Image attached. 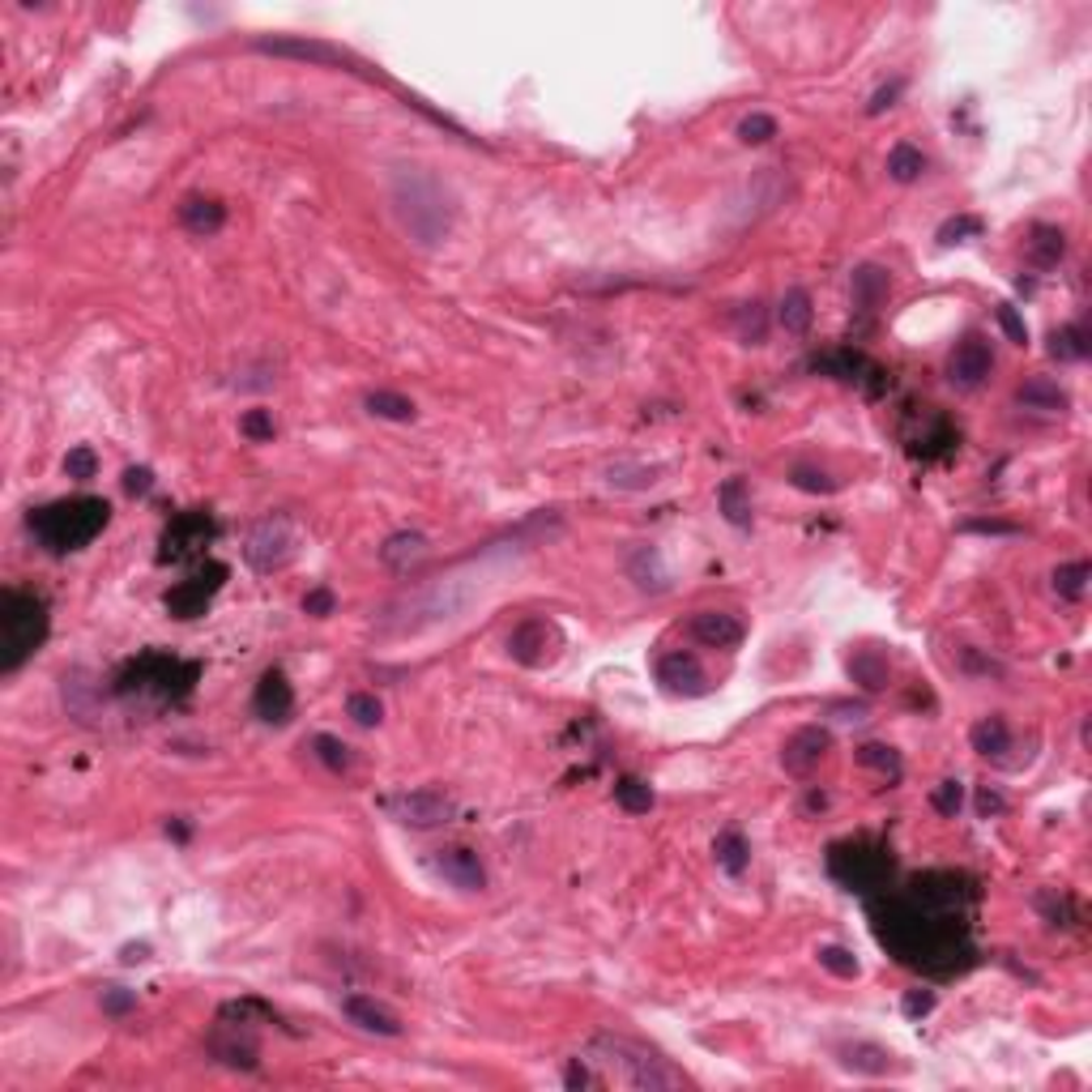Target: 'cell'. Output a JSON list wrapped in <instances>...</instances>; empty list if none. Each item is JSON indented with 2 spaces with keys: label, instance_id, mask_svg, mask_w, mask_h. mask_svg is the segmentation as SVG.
Returning a JSON list of instances; mask_svg holds the SVG:
<instances>
[{
  "label": "cell",
  "instance_id": "obj_1",
  "mask_svg": "<svg viewBox=\"0 0 1092 1092\" xmlns=\"http://www.w3.org/2000/svg\"><path fill=\"white\" fill-rule=\"evenodd\" d=\"M875 934L897 952V961L913 969H930V973H952L956 956H965V943L956 939V918L930 913L918 901H883L871 909Z\"/></svg>",
  "mask_w": 1092,
  "mask_h": 1092
},
{
  "label": "cell",
  "instance_id": "obj_2",
  "mask_svg": "<svg viewBox=\"0 0 1092 1092\" xmlns=\"http://www.w3.org/2000/svg\"><path fill=\"white\" fill-rule=\"evenodd\" d=\"M389 200H393V214L401 222V231H406L418 248H436V243L449 239V231H453V196L432 171H418V167L393 171Z\"/></svg>",
  "mask_w": 1092,
  "mask_h": 1092
},
{
  "label": "cell",
  "instance_id": "obj_3",
  "mask_svg": "<svg viewBox=\"0 0 1092 1092\" xmlns=\"http://www.w3.org/2000/svg\"><path fill=\"white\" fill-rule=\"evenodd\" d=\"M107 512L111 508L103 500L77 496V500H60V504H48V508L31 512V529L48 551L64 555V551L91 547L99 538V529L107 525Z\"/></svg>",
  "mask_w": 1092,
  "mask_h": 1092
},
{
  "label": "cell",
  "instance_id": "obj_4",
  "mask_svg": "<svg viewBox=\"0 0 1092 1092\" xmlns=\"http://www.w3.org/2000/svg\"><path fill=\"white\" fill-rule=\"evenodd\" d=\"M585 1058H589V1062H601V1067H611L615 1080H619V1084H628V1088H649V1092H657V1088H679V1084H687L683 1072L666 1067L653 1050H644V1045H636V1041H628V1037H597V1041L589 1045V1054H585Z\"/></svg>",
  "mask_w": 1092,
  "mask_h": 1092
},
{
  "label": "cell",
  "instance_id": "obj_5",
  "mask_svg": "<svg viewBox=\"0 0 1092 1092\" xmlns=\"http://www.w3.org/2000/svg\"><path fill=\"white\" fill-rule=\"evenodd\" d=\"M48 640V607L35 593H0V671H17Z\"/></svg>",
  "mask_w": 1092,
  "mask_h": 1092
},
{
  "label": "cell",
  "instance_id": "obj_6",
  "mask_svg": "<svg viewBox=\"0 0 1092 1092\" xmlns=\"http://www.w3.org/2000/svg\"><path fill=\"white\" fill-rule=\"evenodd\" d=\"M828 871L850 887V893H871V887H879L887 879V871H893V858H887L879 845L845 841V845H832Z\"/></svg>",
  "mask_w": 1092,
  "mask_h": 1092
},
{
  "label": "cell",
  "instance_id": "obj_7",
  "mask_svg": "<svg viewBox=\"0 0 1092 1092\" xmlns=\"http://www.w3.org/2000/svg\"><path fill=\"white\" fill-rule=\"evenodd\" d=\"M196 679V666L192 662H175V657H159V653H146L141 662H132L128 671L120 675V692L132 696V692H159V696H184Z\"/></svg>",
  "mask_w": 1092,
  "mask_h": 1092
},
{
  "label": "cell",
  "instance_id": "obj_8",
  "mask_svg": "<svg viewBox=\"0 0 1092 1092\" xmlns=\"http://www.w3.org/2000/svg\"><path fill=\"white\" fill-rule=\"evenodd\" d=\"M295 551H299V538H295L291 521H282V517H261L248 529V538H243V560H248V568L265 572V576L282 572L286 564L295 560Z\"/></svg>",
  "mask_w": 1092,
  "mask_h": 1092
},
{
  "label": "cell",
  "instance_id": "obj_9",
  "mask_svg": "<svg viewBox=\"0 0 1092 1092\" xmlns=\"http://www.w3.org/2000/svg\"><path fill=\"white\" fill-rule=\"evenodd\" d=\"M560 649H564V636H560V628H555L551 619H542V615L521 619L517 628H512V636H508V653H512V662L529 666V671H538V666H551L555 657H560Z\"/></svg>",
  "mask_w": 1092,
  "mask_h": 1092
},
{
  "label": "cell",
  "instance_id": "obj_10",
  "mask_svg": "<svg viewBox=\"0 0 1092 1092\" xmlns=\"http://www.w3.org/2000/svg\"><path fill=\"white\" fill-rule=\"evenodd\" d=\"M389 815L401 819L406 828H440V823L453 819V802L440 790H410L389 798Z\"/></svg>",
  "mask_w": 1092,
  "mask_h": 1092
},
{
  "label": "cell",
  "instance_id": "obj_11",
  "mask_svg": "<svg viewBox=\"0 0 1092 1092\" xmlns=\"http://www.w3.org/2000/svg\"><path fill=\"white\" fill-rule=\"evenodd\" d=\"M222 581H227V568H222V564H210L206 572L188 576V581H180V585H175V589L167 593V611H171L175 619H196V615H206L210 597L218 593Z\"/></svg>",
  "mask_w": 1092,
  "mask_h": 1092
},
{
  "label": "cell",
  "instance_id": "obj_12",
  "mask_svg": "<svg viewBox=\"0 0 1092 1092\" xmlns=\"http://www.w3.org/2000/svg\"><path fill=\"white\" fill-rule=\"evenodd\" d=\"M214 521L206 517V512H180L167 533H163V560H188V555H196L200 547H206L214 538Z\"/></svg>",
  "mask_w": 1092,
  "mask_h": 1092
},
{
  "label": "cell",
  "instance_id": "obj_13",
  "mask_svg": "<svg viewBox=\"0 0 1092 1092\" xmlns=\"http://www.w3.org/2000/svg\"><path fill=\"white\" fill-rule=\"evenodd\" d=\"M815 367L819 371H828V376H837V381H850V385H862L866 393H883V371L875 367V363H866L858 350H828V354H819L815 359Z\"/></svg>",
  "mask_w": 1092,
  "mask_h": 1092
},
{
  "label": "cell",
  "instance_id": "obj_14",
  "mask_svg": "<svg viewBox=\"0 0 1092 1092\" xmlns=\"http://www.w3.org/2000/svg\"><path fill=\"white\" fill-rule=\"evenodd\" d=\"M832 739H828V730H819V726H802L798 734H790L786 747H782V764L786 772L794 777H807L811 768H819V760L828 755Z\"/></svg>",
  "mask_w": 1092,
  "mask_h": 1092
},
{
  "label": "cell",
  "instance_id": "obj_15",
  "mask_svg": "<svg viewBox=\"0 0 1092 1092\" xmlns=\"http://www.w3.org/2000/svg\"><path fill=\"white\" fill-rule=\"evenodd\" d=\"M210 1054L222 1058V1062H231V1067H243V1072H252L256 1067V1041L248 1037V1024H231L227 1016H222V1024L210 1033Z\"/></svg>",
  "mask_w": 1092,
  "mask_h": 1092
},
{
  "label": "cell",
  "instance_id": "obj_16",
  "mask_svg": "<svg viewBox=\"0 0 1092 1092\" xmlns=\"http://www.w3.org/2000/svg\"><path fill=\"white\" fill-rule=\"evenodd\" d=\"M994 367V354L982 338H965L961 346L952 350V359H947V376H952V385H961V389H973V385H982L986 376Z\"/></svg>",
  "mask_w": 1092,
  "mask_h": 1092
},
{
  "label": "cell",
  "instance_id": "obj_17",
  "mask_svg": "<svg viewBox=\"0 0 1092 1092\" xmlns=\"http://www.w3.org/2000/svg\"><path fill=\"white\" fill-rule=\"evenodd\" d=\"M436 871L449 879L453 887H461V893H482V887H486L482 862H478L474 850H465V845H449V850H440Z\"/></svg>",
  "mask_w": 1092,
  "mask_h": 1092
},
{
  "label": "cell",
  "instance_id": "obj_18",
  "mask_svg": "<svg viewBox=\"0 0 1092 1092\" xmlns=\"http://www.w3.org/2000/svg\"><path fill=\"white\" fill-rule=\"evenodd\" d=\"M252 708H256V717H261V722H270V726H282L286 717H291L295 692H291V683H286L282 671H265V675H261L256 696H252Z\"/></svg>",
  "mask_w": 1092,
  "mask_h": 1092
},
{
  "label": "cell",
  "instance_id": "obj_19",
  "mask_svg": "<svg viewBox=\"0 0 1092 1092\" xmlns=\"http://www.w3.org/2000/svg\"><path fill=\"white\" fill-rule=\"evenodd\" d=\"M657 683L666 687V692H675V696H700L704 687H708L700 662L692 653H683V649L679 653H666L657 662Z\"/></svg>",
  "mask_w": 1092,
  "mask_h": 1092
},
{
  "label": "cell",
  "instance_id": "obj_20",
  "mask_svg": "<svg viewBox=\"0 0 1092 1092\" xmlns=\"http://www.w3.org/2000/svg\"><path fill=\"white\" fill-rule=\"evenodd\" d=\"M261 52L270 56H291V60H307V64H350L346 52L329 48V43H317V39H299V35H286V39H256Z\"/></svg>",
  "mask_w": 1092,
  "mask_h": 1092
},
{
  "label": "cell",
  "instance_id": "obj_21",
  "mask_svg": "<svg viewBox=\"0 0 1092 1092\" xmlns=\"http://www.w3.org/2000/svg\"><path fill=\"white\" fill-rule=\"evenodd\" d=\"M692 636L700 644H708V649H730V644L743 640V623L726 611H704L692 619Z\"/></svg>",
  "mask_w": 1092,
  "mask_h": 1092
},
{
  "label": "cell",
  "instance_id": "obj_22",
  "mask_svg": "<svg viewBox=\"0 0 1092 1092\" xmlns=\"http://www.w3.org/2000/svg\"><path fill=\"white\" fill-rule=\"evenodd\" d=\"M346 1016L359 1024V1029H367V1033H381V1037H397L401 1033V1020L385 1008V1002H376L367 994H350L346 998Z\"/></svg>",
  "mask_w": 1092,
  "mask_h": 1092
},
{
  "label": "cell",
  "instance_id": "obj_23",
  "mask_svg": "<svg viewBox=\"0 0 1092 1092\" xmlns=\"http://www.w3.org/2000/svg\"><path fill=\"white\" fill-rule=\"evenodd\" d=\"M180 222L192 235H218L222 222H227V206L214 196H188L180 206Z\"/></svg>",
  "mask_w": 1092,
  "mask_h": 1092
},
{
  "label": "cell",
  "instance_id": "obj_24",
  "mask_svg": "<svg viewBox=\"0 0 1092 1092\" xmlns=\"http://www.w3.org/2000/svg\"><path fill=\"white\" fill-rule=\"evenodd\" d=\"M1016 401L1024 410H1045V414H1062L1067 406H1072V397H1067L1054 381H1045V376H1037V381H1024L1016 389Z\"/></svg>",
  "mask_w": 1092,
  "mask_h": 1092
},
{
  "label": "cell",
  "instance_id": "obj_25",
  "mask_svg": "<svg viewBox=\"0 0 1092 1092\" xmlns=\"http://www.w3.org/2000/svg\"><path fill=\"white\" fill-rule=\"evenodd\" d=\"M893 1050H883V1045H871V1041H854V1045H841V1062L850 1067V1072H862V1076H887L893 1072Z\"/></svg>",
  "mask_w": 1092,
  "mask_h": 1092
},
{
  "label": "cell",
  "instance_id": "obj_26",
  "mask_svg": "<svg viewBox=\"0 0 1092 1092\" xmlns=\"http://www.w3.org/2000/svg\"><path fill=\"white\" fill-rule=\"evenodd\" d=\"M850 291H854V307L871 317V311L887 299V274L879 270V265H858V270H854V282H850Z\"/></svg>",
  "mask_w": 1092,
  "mask_h": 1092
},
{
  "label": "cell",
  "instance_id": "obj_27",
  "mask_svg": "<svg viewBox=\"0 0 1092 1092\" xmlns=\"http://www.w3.org/2000/svg\"><path fill=\"white\" fill-rule=\"evenodd\" d=\"M628 576H632V581H636L644 593H662L666 585H671V576H666V564H662L657 547H640V551H632Z\"/></svg>",
  "mask_w": 1092,
  "mask_h": 1092
},
{
  "label": "cell",
  "instance_id": "obj_28",
  "mask_svg": "<svg viewBox=\"0 0 1092 1092\" xmlns=\"http://www.w3.org/2000/svg\"><path fill=\"white\" fill-rule=\"evenodd\" d=\"M422 555H427V538H422V533H393L381 547V560L397 572H410V564H418Z\"/></svg>",
  "mask_w": 1092,
  "mask_h": 1092
},
{
  "label": "cell",
  "instance_id": "obj_29",
  "mask_svg": "<svg viewBox=\"0 0 1092 1092\" xmlns=\"http://www.w3.org/2000/svg\"><path fill=\"white\" fill-rule=\"evenodd\" d=\"M1067 252V235L1058 227H1033V239H1029V261L1037 270H1054Z\"/></svg>",
  "mask_w": 1092,
  "mask_h": 1092
},
{
  "label": "cell",
  "instance_id": "obj_30",
  "mask_svg": "<svg viewBox=\"0 0 1092 1092\" xmlns=\"http://www.w3.org/2000/svg\"><path fill=\"white\" fill-rule=\"evenodd\" d=\"M850 679L862 687V692H879V687H887V657L871 653V649L854 653L850 657Z\"/></svg>",
  "mask_w": 1092,
  "mask_h": 1092
},
{
  "label": "cell",
  "instance_id": "obj_31",
  "mask_svg": "<svg viewBox=\"0 0 1092 1092\" xmlns=\"http://www.w3.org/2000/svg\"><path fill=\"white\" fill-rule=\"evenodd\" d=\"M969 739H973V751L994 755V760H998L1002 751H1012V730H1008V722H1002V717H982V722L973 726Z\"/></svg>",
  "mask_w": 1092,
  "mask_h": 1092
},
{
  "label": "cell",
  "instance_id": "obj_32",
  "mask_svg": "<svg viewBox=\"0 0 1092 1092\" xmlns=\"http://www.w3.org/2000/svg\"><path fill=\"white\" fill-rule=\"evenodd\" d=\"M712 854H717V866L730 871V875H743L747 862H751V850H747L743 832H734V828H726L717 841H712Z\"/></svg>",
  "mask_w": 1092,
  "mask_h": 1092
},
{
  "label": "cell",
  "instance_id": "obj_33",
  "mask_svg": "<svg viewBox=\"0 0 1092 1092\" xmlns=\"http://www.w3.org/2000/svg\"><path fill=\"white\" fill-rule=\"evenodd\" d=\"M777 321H782L786 333H807L811 321H815V307H811V295L807 291H786L782 307H777Z\"/></svg>",
  "mask_w": 1092,
  "mask_h": 1092
},
{
  "label": "cell",
  "instance_id": "obj_34",
  "mask_svg": "<svg viewBox=\"0 0 1092 1092\" xmlns=\"http://www.w3.org/2000/svg\"><path fill=\"white\" fill-rule=\"evenodd\" d=\"M922 171H926V154H922L918 146H909V141L893 146V154H887V175H893L897 184H909V180H918Z\"/></svg>",
  "mask_w": 1092,
  "mask_h": 1092
},
{
  "label": "cell",
  "instance_id": "obj_35",
  "mask_svg": "<svg viewBox=\"0 0 1092 1092\" xmlns=\"http://www.w3.org/2000/svg\"><path fill=\"white\" fill-rule=\"evenodd\" d=\"M367 410L376 418H389V422H410L414 418V401L401 397V393H389V389H376V393H367Z\"/></svg>",
  "mask_w": 1092,
  "mask_h": 1092
},
{
  "label": "cell",
  "instance_id": "obj_36",
  "mask_svg": "<svg viewBox=\"0 0 1092 1092\" xmlns=\"http://www.w3.org/2000/svg\"><path fill=\"white\" fill-rule=\"evenodd\" d=\"M717 500H722V512H726L730 525H751V500H747V482L743 478H730Z\"/></svg>",
  "mask_w": 1092,
  "mask_h": 1092
},
{
  "label": "cell",
  "instance_id": "obj_37",
  "mask_svg": "<svg viewBox=\"0 0 1092 1092\" xmlns=\"http://www.w3.org/2000/svg\"><path fill=\"white\" fill-rule=\"evenodd\" d=\"M607 482L611 486H628V492H644V486L657 482V470L653 465H632V461H615L607 470Z\"/></svg>",
  "mask_w": 1092,
  "mask_h": 1092
},
{
  "label": "cell",
  "instance_id": "obj_38",
  "mask_svg": "<svg viewBox=\"0 0 1092 1092\" xmlns=\"http://www.w3.org/2000/svg\"><path fill=\"white\" fill-rule=\"evenodd\" d=\"M1050 354H1054V359H1062V363L1084 359V354H1088V333H1084V325H1067V329H1058L1054 338H1050Z\"/></svg>",
  "mask_w": 1092,
  "mask_h": 1092
},
{
  "label": "cell",
  "instance_id": "obj_39",
  "mask_svg": "<svg viewBox=\"0 0 1092 1092\" xmlns=\"http://www.w3.org/2000/svg\"><path fill=\"white\" fill-rule=\"evenodd\" d=\"M615 802L628 815H644V811H653V790L644 782H636V777H623V782L615 786Z\"/></svg>",
  "mask_w": 1092,
  "mask_h": 1092
},
{
  "label": "cell",
  "instance_id": "obj_40",
  "mask_svg": "<svg viewBox=\"0 0 1092 1092\" xmlns=\"http://www.w3.org/2000/svg\"><path fill=\"white\" fill-rule=\"evenodd\" d=\"M858 764H866V768H875V772H883V777H901V755H897V747H883V743H866V747H858Z\"/></svg>",
  "mask_w": 1092,
  "mask_h": 1092
},
{
  "label": "cell",
  "instance_id": "obj_41",
  "mask_svg": "<svg viewBox=\"0 0 1092 1092\" xmlns=\"http://www.w3.org/2000/svg\"><path fill=\"white\" fill-rule=\"evenodd\" d=\"M311 751H317V760L325 768H333V772L350 768V747L342 739H333V734H317V739H311Z\"/></svg>",
  "mask_w": 1092,
  "mask_h": 1092
},
{
  "label": "cell",
  "instance_id": "obj_42",
  "mask_svg": "<svg viewBox=\"0 0 1092 1092\" xmlns=\"http://www.w3.org/2000/svg\"><path fill=\"white\" fill-rule=\"evenodd\" d=\"M1088 564H1062L1058 572H1054V589H1058V597H1072V601H1080L1084 597V589H1088Z\"/></svg>",
  "mask_w": 1092,
  "mask_h": 1092
},
{
  "label": "cell",
  "instance_id": "obj_43",
  "mask_svg": "<svg viewBox=\"0 0 1092 1092\" xmlns=\"http://www.w3.org/2000/svg\"><path fill=\"white\" fill-rule=\"evenodd\" d=\"M739 338H743L747 346H760V342L768 338V317H764V307H760V303H747V307L739 311Z\"/></svg>",
  "mask_w": 1092,
  "mask_h": 1092
},
{
  "label": "cell",
  "instance_id": "obj_44",
  "mask_svg": "<svg viewBox=\"0 0 1092 1092\" xmlns=\"http://www.w3.org/2000/svg\"><path fill=\"white\" fill-rule=\"evenodd\" d=\"M768 137H777V120L764 116V111H751V116L739 124V141H747V146H764Z\"/></svg>",
  "mask_w": 1092,
  "mask_h": 1092
},
{
  "label": "cell",
  "instance_id": "obj_45",
  "mask_svg": "<svg viewBox=\"0 0 1092 1092\" xmlns=\"http://www.w3.org/2000/svg\"><path fill=\"white\" fill-rule=\"evenodd\" d=\"M794 486L798 492H811V496H832L837 492V482L823 470H811V465H794Z\"/></svg>",
  "mask_w": 1092,
  "mask_h": 1092
},
{
  "label": "cell",
  "instance_id": "obj_46",
  "mask_svg": "<svg viewBox=\"0 0 1092 1092\" xmlns=\"http://www.w3.org/2000/svg\"><path fill=\"white\" fill-rule=\"evenodd\" d=\"M819 965L828 969V973H837V977H858V961H854V952H845V947H837V943L819 947Z\"/></svg>",
  "mask_w": 1092,
  "mask_h": 1092
},
{
  "label": "cell",
  "instance_id": "obj_47",
  "mask_svg": "<svg viewBox=\"0 0 1092 1092\" xmlns=\"http://www.w3.org/2000/svg\"><path fill=\"white\" fill-rule=\"evenodd\" d=\"M956 662H961V671H969V675H986V679H990V675H994V679L1002 675V666H998L994 657H982V653L973 649V644H961V649H956Z\"/></svg>",
  "mask_w": 1092,
  "mask_h": 1092
},
{
  "label": "cell",
  "instance_id": "obj_48",
  "mask_svg": "<svg viewBox=\"0 0 1092 1092\" xmlns=\"http://www.w3.org/2000/svg\"><path fill=\"white\" fill-rule=\"evenodd\" d=\"M64 474H69V478H81V482H85V478H95V474H99V457H95V449H85V444H81V449H69V457H64Z\"/></svg>",
  "mask_w": 1092,
  "mask_h": 1092
},
{
  "label": "cell",
  "instance_id": "obj_49",
  "mask_svg": "<svg viewBox=\"0 0 1092 1092\" xmlns=\"http://www.w3.org/2000/svg\"><path fill=\"white\" fill-rule=\"evenodd\" d=\"M965 235H982V218L961 214V218H947L939 227V243H961Z\"/></svg>",
  "mask_w": 1092,
  "mask_h": 1092
},
{
  "label": "cell",
  "instance_id": "obj_50",
  "mask_svg": "<svg viewBox=\"0 0 1092 1092\" xmlns=\"http://www.w3.org/2000/svg\"><path fill=\"white\" fill-rule=\"evenodd\" d=\"M346 712H350V717L359 722V726H376V722H381V712H385V708H381V700H376V696H367V692H354V696L346 700Z\"/></svg>",
  "mask_w": 1092,
  "mask_h": 1092
},
{
  "label": "cell",
  "instance_id": "obj_51",
  "mask_svg": "<svg viewBox=\"0 0 1092 1092\" xmlns=\"http://www.w3.org/2000/svg\"><path fill=\"white\" fill-rule=\"evenodd\" d=\"M239 432L248 440H274V414L270 410H248L239 422Z\"/></svg>",
  "mask_w": 1092,
  "mask_h": 1092
},
{
  "label": "cell",
  "instance_id": "obj_52",
  "mask_svg": "<svg viewBox=\"0 0 1092 1092\" xmlns=\"http://www.w3.org/2000/svg\"><path fill=\"white\" fill-rule=\"evenodd\" d=\"M564 1084L568 1088H601L607 1080H601L597 1072H589V1058H572L568 1072H564Z\"/></svg>",
  "mask_w": 1092,
  "mask_h": 1092
},
{
  "label": "cell",
  "instance_id": "obj_53",
  "mask_svg": "<svg viewBox=\"0 0 1092 1092\" xmlns=\"http://www.w3.org/2000/svg\"><path fill=\"white\" fill-rule=\"evenodd\" d=\"M961 802H965L961 782H943L939 790H934V811H939V815H956V811H961Z\"/></svg>",
  "mask_w": 1092,
  "mask_h": 1092
},
{
  "label": "cell",
  "instance_id": "obj_54",
  "mask_svg": "<svg viewBox=\"0 0 1092 1092\" xmlns=\"http://www.w3.org/2000/svg\"><path fill=\"white\" fill-rule=\"evenodd\" d=\"M998 329L1008 333V338H1012L1016 346H1024V342H1029V325H1024V321L1016 317V307H1008V303L998 307Z\"/></svg>",
  "mask_w": 1092,
  "mask_h": 1092
},
{
  "label": "cell",
  "instance_id": "obj_55",
  "mask_svg": "<svg viewBox=\"0 0 1092 1092\" xmlns=\"http://www.w3.org/2000/svg\"><path fill=\"white\" fill-rule=\"evenodd\" d=\"M132 1002H137V998H132L128 990H120V986L103 990V1012H107V1016H124V1012H132Z\"/></svg>",
  "mask_w": 1092,
  "mask_h": 1092
},
{
  "label": "cell",
  "instance_id": "obj_56",
  "mask_svg": "<svg viewBox=\"0 0 1092 1092\" xmlns=\"http://www.w3.org/2000/svg\"><path fill=\"white\" fill-rule=\"evenodd\" d=\"M303 611H307L311 619H325V615H333V593H329V589H311V593L303 597Z\"/></svg>",
  "mask_w": 1092,
  "mask_h": 1092
},
{
  "label": "cell",
  "instance_id": "obj_57",
  "mask_svg": "<svg viewBox=\"0 0 1092 1092\" xmlns=\"http://www.w3.org/2000/svg\"><path fill=\"white\" fill-rule=\"evenodd\" d=\"M930 1008H934V994H930V990H909V994H905V1016H909V1020L926 1016Z\"/></svg>",
  "mask_w": 1092,
  "mask_h": 1092
},
{
  "label": "cell",
  "instance_id": "obj_58",
  "mask_svg": "<svg viewBox=\"0 0 1092 1092\" xmlns=\"http://www.w3.org/2000/svg\"><path fill=\"white\" fill-rule=\"evenodd\" d=\"M150 486H154V474H150V470H128V474H124V492H128V496H146Z\"/></svg>",
  "mask_w": 1092,
  "mask_h": 1092
},
{
  "label": "cell",
  "instance_id": "obj_59",
  "mask_svg": "<svg viewBox=\"0 0 1092 1092\" xmlns=\"http://www.w3.org/2000/svg\"><path fill=\"white\" fill-rule=\"evenodd\" d=\"M965 529L969 533H1020V525H1012V521H965Z\"/></svg>",
  "mask_w": 1092,
  "mask_h": 1092
},
{
  "label": "cell",
  "instance_id": "obj_60",
  "mask_svg": "<svg viewBox=\"0 0 1092 1092\" xmlns=\"http://www.w3.org/2000/svg\"><path fill=\"white\" fill-rule=\"evenodd\" d=\"M897 95H901V81H887L883 91H875V99H871V107H866V111H871V116H879L883 107H893V103H897Z\"/></svg>",
  "mask_w": 1092,
  "mask_h": 1092
},
{
  "label": "cell",
  "instance_id": "obj_61",
  "mask_svg": "<svg viewBox=\"0 0 1092 1092\" xmlns=\"http://www.w3.org/2000/svg\"><path fill=\"white\" fill-rule=\"evenodd\" d=\"M977 811H982V815H998L1002 811V798L990 794V790H982V794H977Z\"/></svg>",
  "mask_w": 1092,
  "mask_h": 1092
},
{
  "label": "cell",
  "instance_id": "obj_62",
  "mask_svg": "<svg viewBox=\"0 0 1092 1092\" xmlns=\"http://www.w3.org/2000/svg\"><path fill=\"white\" fill-rule=\"evenodd\" d=\"M146 956H150V947H146V943H137V947H124V961H128V965L146 961Z\"/></svg>",
  "mask_w": 1092,
  "mask_h": 1092
}]
</instances>
